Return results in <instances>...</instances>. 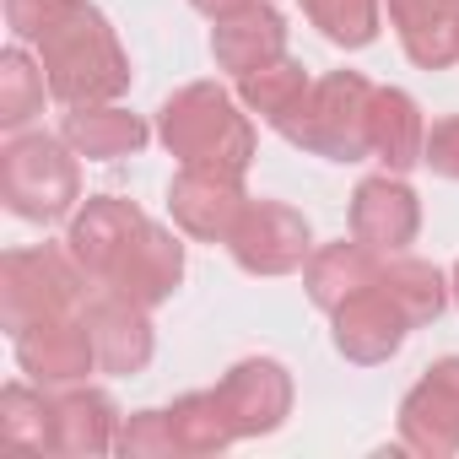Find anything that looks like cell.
Returning <instances> with one entry per match:
<instances>
[{
    "label": "cell",
    "mask_w": 459,
    "mask_h": 459,
    "mask_svg": "<svg viewBox=\"0 0 459 459\" xmlns=\"http://www.w3.org/2000/svg\"><path fill=\"white\" fill-rule=\"evenodd\" d=\"M400 443L421 459L459 454V357H437L400 400Z\"/></svg>",
    "instance_id": "cell-7"
},
{
    "label": "cell",
    "mask_w": 459,
    "mask_h": 459,
    "mask_svg": "<svg viewBox=\"0 0 459 459\" xmlns=\"http://www.w3.org/2000/svg\"><path fill=\"white\" fill-rule=\"evenodd\" d=\"M152 308L119 298V292H103L87 303V335H92V351H98V373H114V378H130L152 362L157 351V335H152Z\"/></svg>",
    "instance_id": "cell-15"
},
{
    "label": "cell",
    "mask_w": 459,
    "mask_h": 459,
    "mask_svg": "<svg viewBox=\"0 0 459 459\" xmlns=\"http://www.w3.org/2000/svg\"><path fill=\"white\" fill-rule=\"evenodd\" d=\"M146 227V211L135 200H119V195H92L71 211V227H65V249L71 260L87 271V281H108L114 265L125 260V249L135 244V233Z\"/></svg>",
    "instance_id": "cell-8"
},
{
    "label": "cell",
    "mask_w": 459,
    "mask_h": 459,
    "mask_svg": "<svg viewBox=\"0 0 459 459\" xmlns=\"http://www.w3.org/2000/svg\"><path fill=\"white\" fill-rule=\"evenodd\" d=\"M0 200L22 221H60L82 205L76 146L49 130H17L0 146Z\"/></svg>",
    "instance_id": "cell-3"
},
{
    "label": "cell",
    "mask_w": 459,
    "mask_h": 459,
    "mask_svg": "<svg viewBox=\"0 0 459 459\" xmlns=\"http://www.w3.org/2000/svg\"><path fill=\"white\" fill-rule=\"evenodd\" d=\"M227 249H233L238 271H249V276H292L314 255V227L303 211H292L281 200H249Z\"/></svg>",
    "instance_id": "cell-6"
},
{
    "label": "cell",
    "mask_w": 459,
    "mask_h": 459,
    "mask_svg": "<svg viewBox=\"0 0 459 459\" xmlns=\"http://www.w3.org/2000/svg\"><path fill=\"white\" fill-rule=\"evenodd\" d=\"M244 205H249L244 178H227V173L178 168L173 184H168V216L195 244H227L233 227H238V216H244Z\"/></svg>",
    "instance_id": "cell-11"
},
{
    "label": "cell",
    "mask_w": 459,
    "mask_h": 459,
    "mask_svg": "<svg viewBox=\"0 0 459 459\" xmlns=\"http://www.w3.org/2000/svg\"><path fill=\"white\" fill-rule=\"evenodd\" d=\"M39 65L49 76V98L65 108L119 103L130 92V55L92 0H71L49 22L39 39Z\"/></svg>",
    "instance_id": "cell-1"
},
{
    "label": "cell",
    "mask_w": 459,
    "mask_h": 459,
    "mask_svg": "<svg viewBox=\"0 0 459 459\" xmlns=\"http://www.w3.org/2000/svg\"><path fill=\"white\" fill-rule=\"evenodd\" d=\"M421 162H427L437 178H454V184H459V114H448V119H432V125H427Z\"/></svg>",
    "instance_id": "cell-30"
},
{
    "label": "cell",
    "mask_w": 459,
    "mask_h": 459,
    "mask_svg": "<svg viewBox=\"0 0 459 459\" xmlns=\"http://www.w3.org/2000/svg\"><path fill=\"white\" fill-rule=\"evenodd\" d=\"M378 265H384V255H373L368 244H314V255H308V265H303V287H308V298H314V308H325V314H335L346 298H357L362 287H373L378 281Z\"/></svg>",
    "instance_id": "cell-21"
},
{
    "label": "cell",
    "mask_w": 459,
    "mask_h": 459,
    "mask_svg": "<svg viewBox=\"0 0 459 459\" xmlns=\"http://www.w3.org/2000/svg\"><path fill=\"white\" fill-rule=\"evenodd\" d=\"M157 141L178 168L244 178L255 162V119L221 82H189L157 108Z\"/></svg>",
    "instance_id": "cell-2"
},
{
    "label": "cell",
    "mask_w": 459,
    "mask_h": 459,
    "mask_svg": "<svg viewBox=\"0 0 459 459\" xmlns=\"http://www.w3.org/2000/svg\"><path fill=\"white\" fill-rule=\"evenodd\" d=\"M12 351H17V368L33 384H44V389H71V384H87V373H98V351H92L87 319H76V314L39 319V325L17 330Z\"/></svg>",
    "instance_id": "cell-10"
},
{
    "label": "cell",
    "mask_w": 459,
    "mask_h": 459,
    "mask_svg": "<svg viewBox=\"0 0 459 459\" xmlns=\"http://www.w3.org/2000/svg\"><path fill=\"white\" fill-rule=\"evenodd\" d=\"M308 71L292 60V55H281V60H271V65H260V71H249V76H238V103L249 108V114H260L276 135L292 125V114L303 108V98H308Z\"/></svg>",
    "instance_id": "cell-23"
},
{
    "label": "cell",
    "mask_w": 459,
    "mask_h": 459,
    "mask_svg": "<svg viewBox=\"0 0 459 459\" xmlns=\"http://www.w3.org/2000/svg\"><path fill=\"white\" fill-rule=\"evenodd\" d=\"M189 6H195L200 17H211V22H221V17H233V12H244V6H255V0H189Z\"/></svg>",
    "instance_id": "cell-31"
},
{
    "label": "cell",
    "mask_w": 459,
    "mask_h": 459,
    "mask_svg": "<svg viewBox=\"0 0 459 459\" xmlns=\"http://www.w3.org/2000/svg\"><path fill=\"white\" fill-rule=\"evenodd\" d=\"M368 141H373V157H378L389 173H411V168L421 162V146H427L421 103H416L405 87H373Z\"/></svg>",
    "instance_id": "cell-19"
},
{
    "label": "cell",
    "mask_w": 459,
    "mask_h": 459,
    "mask_svg": "<svg viewBox=\"0 0 459 459\" xmlns=\"http://www.w3.org/2000/svg\"><path fill=\"white\" fill-rule=\"evenodd\" d=\"M65 6L71 0H6V28H12L17 44H39Z\"/></svg>",
    "instance_id": "cell-29"
},
{
    "label": "cell",
    "mask_w": 459,
    "mask_h": 459,
    "mask_svg": "<svg viewBox=\"0 0 459 459\" xmlns=\"http://www.w3.org/2000/svg\"><path fill=\"white\" fill-rule=\"evenodd\" d=\"M378 287L400 303V314L411 319V330H416V325H432V319L454 303L443 271L427 265V260H411V255H389V260L378 265Z\"/></svg>",
    "instance_id": "cell-24"
},
{
    "label": "cell",
    "mask_w": 459,
    "mask_h": 459,
    "mask_svg": "<svg viewBox=\"0 0 459 459\" xmlns=\"http://www.w3.org/2000/svg\"><path fill=\"white\" fill-rule=\"evenodd\" d=\"M421 233V200L405 184V173H373L351 195V238L368 244L373 255H405Z\"/></svg>",
    "instance_id": "cell-9"
},
{
    "label": "cell",
    "mask_w": 459,
    "mask_h": 459,
    "mask_svg": "<svg viewBox=\"0 0 459 459\" xmlns=\"http://www.w3.org/2000/svg\"><path fill=\"white\" fill-rule=\"evenodd\" d=\"M303 12L341 49H368L384 28V0H303Z\"/></svg>",
    "instance_id": "cell-27"
},
{
    "label": "cell",
    "mask_w": 459,
    "mask_h": 459,
    "mask_svg": "<svg viewBox=\"0 0 459 459\" xmlns=\"http://www.w3.org/2000/svg\"><path fill=\"white\" fill-rule=\"evenodd\" d=\"M114 443H119V411L103 389L71 384L55 394V454L98 459V454H114Z\"/></svg>",
    "instance_id": "cell-18"
},
{
    "label": "cell",
    "mask_w": 459,
    "mask_h": 459,
    "mask_svg": "<svg viewBox=\"0 0 459 459\" xmlns=\"http://www.w3.org/2000/svg\"><path fill=\"white\" fill-rule=\"evenodd\" d=\"M114 454H125V459H173L178 443H173L168 411H135V416H125Z\"/></svg>",
    "instance_id": "cell-28"
},
{
    "label": "cell",
    "mask_w": 459,
    "mask_h": 459,
    "mask_svg": "<svg viewBox=\"0 0 459 459\" xmlns=\"http://www.w3.org/2000/svg\"><path fill=\"white\" fill-rule=\"evenodd\" d=\"M216 394L233 411L238 437H271L292 416V373L276 357H244L221 373Z\"/></svg>",
    "instance_id": "cell-12"
},
{
    "label": "cell",
    "mask_w": 459,
    "mask_h": 459,
    "mask_svg": "<svg viewBox=\"0 0 459 459\" xmlns=\"http://www.w3.org/2000/svg\"><path fill=\"white\" fill-rule=\"evenodd\" d=\"M44 98H49L44 65L22 44H12L6 55H0V130L17 135L22 125H33L44 114Z\"/></svg>",
    "instance_id": "cell-25"
},
{
    "label": "cell",
    "mask_w": 459,
    "mask_h": 459,
    "mask_svg": "<svg viewBox=\"0 0 459 459\" xmlns=\"http://www.w3.org/2000/svg\"><path fill=\"white\" fill-rule=\"evenodd\" d=\"M184 281V238H178V227H162L146 216V227L135 233V244L125 249V260L114 265V276L103 281V292H119L141 308H157L178 292Z\"/></svg>",
    "instance_id": "cell-13"
},
{
    "label": "cell",
    "mask_w": 459,
    "mask_h": 459,
    "mask_svg": "<svg viewBox=\"0 0 459 459\" xmlns=\"http://www.w3.org/2000/svg\"><path fill=\"white\" fill-rule=\"evenodd\" d=\"M168 427H173V443L178 454L189 459H211V454H227L238 443V427H233V411L216 389H195V394H178L168 405Z\"/></svg>",
    "instance_id": "cell-22"
},
{
    "label": "cell",
    "mask_w": 459,
    "mask_h": 459,
    "mask_svg": "<svg viewBox=\"0 0 459 459\" xmlns=\"http://www.w3.org/2000/svg\"><path fill=\"white\" fill-rule=\"evenodd\" d=\"M448 292H454V303H459V265H454V276H448Z\"/></svg>",
    "instance_id": "cell-32"
},
{
    "label": "cell",
    "mask_w": 459,
    "mask_h": 459,
    "mask_svg": "<svg viewBox=\"0 0 459 459\" xmlns=\"http://www.w3.org/2000/svg\"><path fill=\"white\" fill-rule=\"evenodd\" d=\"M330 330H335V351H341L346 362L378 368V362H389V357L405 346L411 319H405L400 303L373 281V287H362L357 298H346V303L330 314Z\"/></svg>",
    "instance_id": "cell-14"
},
{
    "label": "cell",
    "mask_w": 459,
    "mask_h": 459,
    "mask_svg": "<svg viewBox=\"0 0 459 459\" xmlns=\"http://www.w3.org/2000/svg\"><path fill=\"white\" fill-rule=\"evenodd\" d=\"M82 292H87V271L71 260V249L39 244V249H12L0 260V325H6V335L39 319L76 314Z\"/></svg>",
    "instance_id": "cell-5"
},
{
    "label": "cell",
    "mask_w": 459,
    "mask_h": 459,
    "mask_svg": "<svg viewBox=\"0 0 459 459\" xmlns=\"http://www.w3.org/2000/svg\"><path fill=\"white\" fill-rule=\"evenodd\" d=\"M368 119H373V82L357 71H330L308 87L303 108L292 114V125L281 130L292 146L330 157V162H362L373 157L368 141Z\"/></svg>",
    "instance_id": "cell-4"
},
{
    "label": "cell",
    "mask_w": 459,
    "mask_h": 459,
    "mask_svg": "<svg viewBox=\"0 0 459 459\" xmlns=\"http://www.w3.org/2000/svg\"><path fill=\"white\" fill-rule=\"evenodd\" d=\"M389 28L421 71L459 65V0H389Z\"/></svg>",
    "instance_id": "cell-17"
},
{
    "label": "cell",
    "mask_w": 459,
    "mask_h": 459,
    "mask_svg": "<svg viewBox=\"0 0 459 459\" xmlns=\"http://www.w3.org/2000/svg\"><path fill=\"white\" fill-rule=\"evenodd\" d=\"M0 427L22 448H49L55 454V394L44 384H6L0 389Z\"/></svg>",
    "instance_id": "cell-26"
},
{
    "label": "cell",
    "mask_w": 459,
    "mask_h": 459,
    "mask_svg": "<svg viewBox=\"0 0 459 459\" xmlns=\"http://www.w3.org/2000/svg\"><path fill=\"white\" fill-rule=\"evenodd\" d=\"M281 55H287V17L276 6H260V0L211 28V60L233 82L271 65V60H281Z\"/></svg>",
    "instance_id": "cell-16"
},
{
    "label": "cell",
    "mask_w": 459,
    "mask_h": 459,
    "mask_svg": "<svg viewBox=\"0 0 459 459\" xmlns=\"http://www.w3.org/2000/svg\"><path fill=\"white\" fill-rule=\"evenodd\" d=\"M60 135L76 146V157L87 162H119V157H135L146 141H152V125L119 103H92V108H71Z\"/></svg>",
    "instance_id": "cell-20"
}]
</instances>
